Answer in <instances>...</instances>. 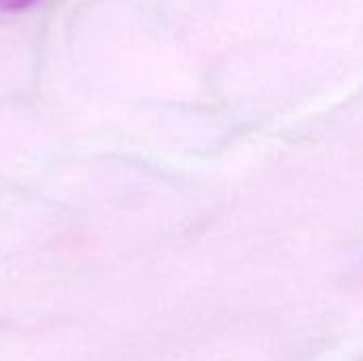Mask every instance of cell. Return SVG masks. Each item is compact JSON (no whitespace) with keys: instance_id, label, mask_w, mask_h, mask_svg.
<instances>
[{"instance_id":"1","label":"cell","mask_w":363,"mask_h":361,"mask_svg":"<svg viewBox=\"0 0 363 361\" xmlns=\"http://www.w3.org/2000/svg\"><path fill=\"white\" fill-rule=\"evenodd\" d=\"M36 2H40V0H0V9L9 11V13H19V11L34 6Z\"/></svg>"}]
</instances>
